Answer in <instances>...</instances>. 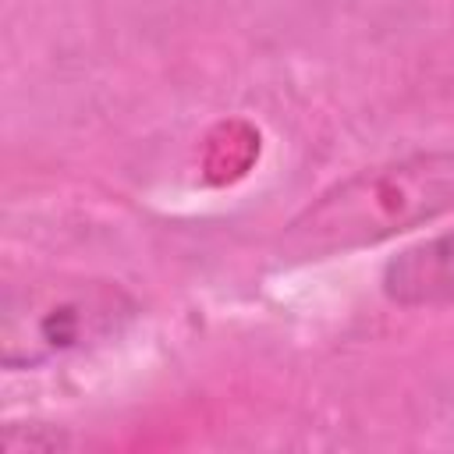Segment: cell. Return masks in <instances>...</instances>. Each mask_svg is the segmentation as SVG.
<instances>
[{
    "label": "cell",
    "instance_id": "obj_1",
    "mask_svg": "<svg viewBox=\"0 0 454 454\" xmlns=\"http://www.w3.org/2000/svg\"><path fill=\"white\" fill-rule=\"evenodd\" d=\"M454 209V153L429 149L365 167L305 209H298L280 238V262H323L358 248L383 245Z\"/></svg>",
    "mask_w": 454,
    "mask_h": 454
},
{
    "label": "cell",
    "instance_id": "obj_2",
    "mask_svg": "<svg viewBox=\"0 0 454 454\" xmlns=\"http://www.w3.org/2000/svg\"><path fill=\"white\" fill-rule=\"evenodd\" d=\"M138 319V298L106 277L43 273L11 280L0 301V365L43 369L117 340Z\"/></svg>",
    "mask_w": 454,
    "mask_h": 454
},
{
    "label": "cell",
    "instance_id": "obj_3",
    "mask_svg": "<svg viewBox=\"0 0 454 454\" xmlns=\"http://www.w3.org/2000/svg\"><path fill=\"white\" fill-rule=\"evenodd\" d=\"M380 291L401 309L454 305V231L397 252L380 273Z\"/></svg>",
    "mask_w": 454,
    "mask_h": 454
},
{
    "label": "cell",
    "instance_id": "obj_4",
    "mask_svg": "<svg viewBox=\"0 0 454 454\" xmlns=\"http://www.w3.org/2000/svg\"><path fill=\"white\" fill-rule=\"evenodd\" d=\"M74 436L64 426L50 422H7L4 426V447L7 450H64Z\"/></svg>",
    "mask_w": 454,
    "mask_h": 454
}]
</instances>
